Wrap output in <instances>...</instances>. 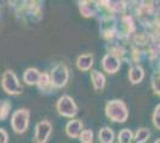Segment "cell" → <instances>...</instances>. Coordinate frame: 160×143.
Listing matches in <instances>:
<instances>
[{
	"instance_id": "13",
	"label": "cell",
	"mask_w": 160,
	"mask_h": 143,
	"mask_svg": "<svg viewBox=\"0 0 160 143\" xmlns=\"http://www.w3.org/2000/svg\"><path fill=\"white\" fill-rule=\"evenodd\" d=\"M91 81H92V85H93V88L96 91H102L105 87V76L104 74L97 70V69H93L91 70Z\"/></svg>"
},
{
	"instance_id": "5",
	"label": "cell",
	"mask_w": 160,
	"mask_h": 143,
	"mask_svg": "<svg viewBox=\"0 0 160 143\" xmlns=\"http://www.w3.org/2000/svg\"><path fill=\"white\" fill-rule=\"evenodd\" d=\"M58 113L66 118H73L78 115V105L75 104L74 99L69 95H61L56 102Z\"/></svg>"
},
{
	"instance_id": "6",
	"label": "cell",
	"mask_w": 160,
	"mask_h": 143,
	"mask_svg": "<svg viewBox=\"0 0 160 143\" xmlns=\"http://www.w3.org/2000/svg\"><path fill=\"white\" fill-rule=\"evenodd\" d=\"M53 131V125L49 121H40L36 124L35 128V142L36 143H47L48 138L52 135Z\"/></svg>"
},
{
	"instance_id": "20",
	"label": "cell",
	"mask_w": 160,
	"mask_h": 143,
	"mask_svg": "<svg viewBox=\"0 0 160 143\" xmlns=\"http://www.w3.org/2000/svg\"><path fill=\"white\" fill-rule=\"evenodd\" d=\"M151 85L153 89L154 94H160V75L159 72H154L151 78Z\"/></svg>"
},
{
	"instance_id": "17",
	"label": "cell",
	"mask_w": 160,
	"mask_h": 143,
	"mask_svg": "<svg viewBox=\"0 0 160 143\" xmlns=\"http://www.w3.org/2000/svg\"><path fill=\"white\" fill-rule=\"evenodd\" d=\"M11 109H12V102L8 99H1L0 100V122L5 121L8 117Z\"/></svg>"
},
{
	"instance_id": "11",
	"label": "cell",
	"mask_w": 160,
	"mask_h": 143,
	"mask_svg": "<svg viewBox=\"0 0 160 143\" xmlns=\"http://www.w3.org/2000/svg\"><path fill=\"white\" fill-rule=\"evenodd\" d=\"M128 78H129V81L132 82L133 85H138V83H140L143 80V78H145V70H143V68L141 67L140 64H133L129 68Z\"/></svg>"
},
{
	"instance_id": "16",
	"label": "cell",
	"mask_w": 160,
	"mask_h": 143,
	"mask_svg": "<svg viewBox=\"0 0 160 143\" xmlns=\"http://www.w3.org/2000/svg\"><path fill=\"white\" fill-rule=\"evenodd\" d=\"M151 137V130L148 128H140L136 130L133 140L135 143H146Z\"/></svg>"
},
{
	"instance_id": "18",
	"label": "cell",
	"mask_w": 160,
	"mask_h": 143,
	"mask_svg": "<svg viewBox=\"0 0 160 143\" xmlns=\"http://www.w3.org/2000/svg\"><path fill=\"white\" fill-rule=\"evenodd\" d=\"M133 131L130 129H122L118 132V136H117V140H118V143H130L133 141Z\"/></svg>"
},
{
	"instance_id": "3",
	"label": "cell",
	"mask_w": 160,
	"mask_h": 143,
	"mask_svg": "<svg viewBox=\"0 0 160 143\" xmlns=\"http://www.w3.org/2000/svg\"><path fill=\"white\" fill-rule=\"evenodd\" d=\"M49 78H50V83L53 88H62L68 83L69 69L65 63H58L52 68L49 73Z\"/></svg>"
},
{
	"instance_id": "21",
	"label": "cell",
	"mask_w": 160,
	"mask_h": 143,
	"mask_svg": "<svg viewBox=\"0 0 160 143\" xmlns=\"http://www.w3.org/2000/svg\"><path fill=\"white\" fill-rule=\"evenodd\" d=\"M152 122H153L154 128L157 130L160 129V105L158 104L154 109L153 116H152Z\"/></svg>"
},
{
	"instance_id": "1",
	"label": "cell",
	"mask_w": 160,
	"mask_h": 143,
	"mask_svg": "<svg viewBox=\"0 0 160 143\" xmlns=\"http://www.w3.org/2000/svg\"><path fill=\"white\" fill-rule=\"evenodd\" d=\"M105 116L115 123H124L129 117V110L123 100L112 99L105 105Z\"/></svg>"
},
{
	"instance_id": "8",
	"label": "cell",
	"mask_w": 160,
	"mask_h": 143,
	"mask_svg": "<svg viewBox=\"0 0 160 143\" xmlns=\"http://www.w3.org/2000/svg\"><path fill=\"white\" fill-rule=\"evenodd\" d=\"M99 2L98 1H79V12L84 18H91L94 17L99 11Z\"/></svg>"
},
{
	"instance_id": "4",
	"label": "cell",
	"mask_w": 160,
	"mask_h": 143,
	"mask_svg": "<svg viewBox=\"0 0 160 143\" xmlns=\"http://www.w3.org/2000/svg\"><path fill=\"white\" fill-rule=\"evenodd\" d=\"M30 122V110L18 109L11 117V126L16 134H24L29 128Z\"/></svg>"
},
{
	"instance_id": "14",
	"label": "cell",
	"mask_w": 160,
	"mask_h": 143,
	"mask_svg": "<svg viewBox=\"0 0 160 143\" xmlns=\"http://www.w3.org/2000/svg\"><path fill=\"white\" fill-rule=\"evenodd\" d=\"M98 138H99L100 143H113V141H115V132L109 126H104V128H102L99 130Z\"/></svg>"
},
{
	"instance_id": "23",
	"label": "cell",
	"mask_w": 160,
	"mask_h": 143,
	"mask_svg": "<svg viewBox=\"0 0 160 143\" xmlns=\"http://www.w3.org/2000/svg\"><path fill=\"white\" fill-rule=\"evenodd\" d=\"M154 143H160V138H157V140L154 141Z\"/></svg>"
},
{
	"instance_id": "2",
	"label": "cell",
	"mask_w": 160,
	"mask_h": 143,
	"mask_svg": "<svg viewBox=\"0 0 160 143\" xmlns=\"http://www.w3.org/2000/svg\"><path fill=\"white\" fill-rule=\"evenodd\" d=\"M1 87L10 95H18L23 93V86L19 82L13 70L7 69L1 76Z\"/></svg>"
},
{
	"instance_id": "15",
	"label": "cell",
	"mask_w": 160,
	"mask_h": 143,
	"mask_svg": "<svg viewBox=\"0 0 160 143\" xmlns=\"http://www.w3.org/2000/svg\"><path fill=\"white\" fill-rule=\"evenodd\" d=\"M37 87L40 89L41 92L43 93V92H47L49 89H52V83H50V78H49V73H41L40 74V79H38V81H37Z\"/></svg>"
},
{
	"instance_id": "22",
	"label": "cell",
	"mask_w": 160,
	"mask_h": 143,
	"mask_svg": "<svg viewBox=\"0 0 160 143\" xmlns=\"http://www.w3.org/2000/svg\"><path fill=\"white\" fill-rule=\"evenodd\" d=\"M8 142V134L6 130L0 128V143H7Z\"/></svg>"
},
{
	"instance_id": "19",
	"label": "cell",
	"mask_w": 160,
	"mask_h": 143,
	"mask_svg": "<svg viewBox=\"0 0 160 143\" xmlns=\"http://www.w3.org/2000/svg\"><path fill=\"white\" fill-rule=\"evenodd\" d=\"M93 131L90 129H85L80 132L79 138L81 143H93Z\"/></svg>"
},
{
	"instance_id": "10",
	"label": "cell",
	"mask_w": 160,
	"mask_h": 143,
	"mask_svg": "<svg viewBox=\"0 0 160 143\" xmlns=\"http://www.w3.org/2000/svg\"><path fill=\"white\" fill-rule=\"evenodd\" d=\"M94 62V57L92 54H82L77 59V68L81 72H87L92 68Z\"/></svg>"
},
{
	"instance_id": "12",
	"label": "cell",
	"mask_w": 160,
	"mask_h": 143,
	"mask_svg": "<svg viewBox=\"0 0 160 143\" xmlns=\"http://www.w3.org/2000/svg\"><path fill=\"white\" fill-rule=\"evenodd\" d=\"M40 74L41 72L37 68L30 67V68H28L24 72V74H23V81L25 82L28 86H33V85H36L37 81H38Z\"/></svg>"
},
{
	"instance_id": "7",
	"label": "cell",
	"mask_w": 160,
	"mask_h": 143,
	"mask_svg": "<svg viewBox=\"0 0 160 143\" xmlns=\"http://www.w3.org/2000/svg\"><path fill=\"white\" fill-rule=\"evenodd\" d=\"M102 67L108 74H115L121 68V60L116 55L107 53L102 60Z\"/></svg>"
},
{
	"instance_id": "9",
	"label": "cell",
	"mask_w": 160,
	"mask_h": 143,
	"mask_svg": "<svg viewBox=\"0 0 160 143\" xmlns=\"http://www.w3.org/2000/svg\"><path fill=\"white\" fill-rule=\"evenodd\" d=\"M82 122L80 119H71L66 124V134L71 138H78L82 131Z\"/></svg>"
}]
</instances>
